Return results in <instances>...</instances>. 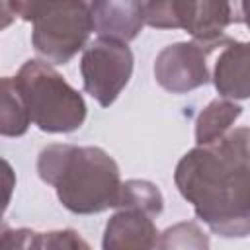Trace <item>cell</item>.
I'll return each mask as SVG.
<instances>
[{
    "mask_svg": "<svg viewBox=\"0 0 250 250\" xmlns=\"http://www.w3.org/2000/svg\"><path fill=\"white\" fill-rule=\"evenodd\" d=\"M250 168V127H236L221 141L188 150L174 170V184L215 234L244 238L250 215L236 209L232 189L236 178Z\"/></svg>",
    "mask_w": 250,
    "mask_h": 250,
    "instance_id": "6da1fadb",
    "label": "cell"
},
{
    "mask_svg": "<svg viewBox=\"0 0 250 250\" xmlns=\"http://www.w3.org/2000/svg\"><path fill=\"white\" fill-rule=\"evenodd\" d=\"M37 174L55 188L70 213L96 215L119 203L123 186L119 166L100 146L47 145L37 156Z\"/></svg>",
    "mask_w": 250,
    "mask_h": 250,
    "instance_id": "7a4b0ae2",
    "label": "cell"
},
{
    "mask_svg": "<svg viewBox=\"0 0 250 250\" xmlns=\"http://www.w3.org/2000/svg\"><path fill=\"white\" fill-rule=\"evenodd\" d=\"M8 8L23 21H31V45L49 64H66L78 51L86 49L94 31L90 2L18 0L8 2Z\"/></svg>",
    "mask_w": 250,
    "mask_h": 250,
    "instance_id": "3957f363",
    "label": "cell"
},
{
    "mask_svg": "<svg viewBox=\"0 0 250 250\" xmlns=\"http://www.w3.org/2000/svg\"><path fill=\"white\" fill-rule=\"evenodd\" d=\"M14 78L31 123L43 133H72L86 121V102L49 62L27 59Z\"/></svg>",
    "mask_w": 250,
    "mask_h": 250,
    "instance_id": "277c9868",
    "label": "cell"
},
{
    "mask_svg": "<svg viewBox=\"0 0 250 250\" xmlns=\"http://www.w3.org/2000/svg\"><path fill=\"white\" fill-rule=\"evenodd\" d=\"M133 51L127 43L98 37L88 43L80 59L82 86L102 107H109L133 74Z\"/></svg>",
    "mask_w": 250,
    "mask_h": 250,
    "instance_id": "5b68a950",
    "label": "cell"
},
{
    "mask_svg": "<svg viewBox=\"0 0 250 250\" xmlns=\"http://www.w3.org/2000/svg\"><path fill=\"white\" fill-rule=\"evenodd\" d=\"M152 70L158 86L170 94H188L211 80L207 53L193 41H178L164 47L156 55Z\"/></svg>",
    "mask_w": 250,
    "mask_h": 250,
    "instance_id": "8992f818",
    "label": "cell"
},
{
    "mask_svg": "<svg viewBox=\"0 0 250 250\" xmlns=\"http://www.w3.org/2000/svg\"><path fill=\"white\" fill-rule=\"evenodd\" d=\"M174 8L178 29L189 33L193 43H197L207 55L217 47H225L229 41L225 29L232 21H238L230 2L174 0Z\"/></svg>",
    "mask_w": 250,
    "mask_h": 250,
    "instance_id": "52a82bcc",
    "label": "cell"
},
{
    "mask_svg": "<svg viewBox=\"0 0 250 250\" xmlns=\"http://www.w3.org/2000/svg\"><path fill=\"white\" fill-rule=\"evenodd\" d=\"M154 219L139 209H117L104 229L102 250H156Z\"/></svg>",
    "mask_w": 250,
    "mask_h": 250,
    "instance_id": "ba28073f",
    "label": "cell"
},
{
    "mask_svg": "<svg viewBox=\"0 0 250 250\" xmlns=\"http://www.w3.org/2000/svg\"><path fill=\"white\" fill-rule=\"evenodd\" d=\"M94 31L98 37L121 43L133 41L145 25V2L96 0L90 2Z\"/></svg>",
    "mask_w": 250,
    "mask_h": 250,
    "instance_id": "9c48e42d",
    "label": "cell"
},
{
    "mask_svg": "<svg viewBox=\"0 0 250 250\" xmlns=\"http://www.w3.org/2000/svg\"><path fill=\"white\" fill-rule=\"evenodd\" d=\"M215 90L225 100L250 98V41L229 39L215 61L213 76Z\"/></svg>",
    "mask_w": 250,
    "mask_h": 250,
    "instance_id": "30bf717a",
    "label": "cell"
},
{
    "mask_svg": "<svg viewBox=\"0 0 250 250\" xmlns=\"http://www.w3.org/2000/svg\"><path fill=\"white\" fill-rule=\"evenodd\" d=\"M240 115H242V105H238L236 102L225 98L211 100L195 119L197 146H207L221 141L227 133H230V127Z\"/></svg>",
    "mask_w": 250,
    "mask_h": 250,
    "instance_id": "8fae6325",
    "label": "cell"
},
{
    "mask_svg": "<svg viewBox=\"0 0 250 250\" xmlns=\"http://www.w3.org/2000/svg\"><path fill=\"white\" fill-rule=\"evenodd\" d=\"M31 117L14 86L12 76L2 78V105H0V133L4 137H21L27 133Z\"/></svg>",
    "mask_w": 250,
    "mask_h": 250,
    "instance_id": "7c38bea8",
    "label": "cell"
},
{
    "mask_svg": "<svg viewBox=\"0 0 250 250\" xmlns=\"http://www.w3.org/2000/svg\"><path fill=\"white\" fill-rule=\"evenodd\" d=\"M139 209L156 219L164 209L162 191L148 180H127L121 186L119 203L115 209Z\"/></svg>",
    "mask_w": 250,
    "mask_h": 250,
    "instance_id": "4fadbf2b",
    "label": "cell"
},
{
    "mask_svg": "<svg viewBox=\"0 0 250 250\" xmlns=\"http://www.w3.org/2000/svg\"><path fill=\"white\" fill-rule=\"evenodd\" d=\"M156 250H209V236L195 221H180L158 234Z\"/></svg>",
    "mask_w": 250,
    "mask_h": 250,
    "instance_id": "5bb4252c",
    "label": "cell"
},
{
    "mask_svg": "<svg viewBox=\"0 0 250 250\" xmlns=\"http://www.w3.org/2000/svg\"><path fill=\"white\" fill-rule=\"evenodd\" d=\"M31 250H92L90 244L74 229L37 232Z\"/></svg>",
    "mask_w": 250,
    "mask_h": 250,
    "instance_id": "9a60e30c",
    "label": "cell"
},
{
    "mask_svg": "<svg viewBox=\"0 0 250 250\" xmlns=\"http://www.w3.org/2000/svg\"><path fill=\"white\" fill-rule=\"evenodd\" d=\"M35 230L31 229H10L8 225L2 227L0 236V250H31Z\"/></svg>",
    "mask_w": 250,
    "mask_h": 250,
    "instance_id": "2e32d148",
    "label": "cell"
},
{
    "mask_svg": "<svg viewBox=\"0 0 250 250\" xmlns=\"http://www.w3.org/2000/svg\"><path fill=\"white\" fill-rule=\"evenodd\" d=\"M232 201L236 209L244 215H250V168H246L234 182Z\"/></svg>",
    "mask_w": 250,
    "mask_h": 250,
    "instance_id": "e0dca14e",
    "label": "cell"
},
{
    "mask_svg": "<svg viewBox=\"0 0 250 250\" xmlns=\"http://www.w3.org/2000/svg\"><path fill=\"white\" fill-rule=\"evenodd\" d=\"M236 8L240 10V14H238V21H244L246 27L250 29V2H240Z\"/></svg>",
    "mask_w": 250,
    "mask_h": 250,
    "instance_id": "ac0fdd59",
    "label": "cell"
}]
</instances>
